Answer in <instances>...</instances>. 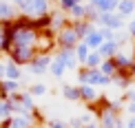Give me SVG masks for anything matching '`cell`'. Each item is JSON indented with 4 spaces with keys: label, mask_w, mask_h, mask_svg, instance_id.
<instances>
[{
    "label": "cell",
    "mask_w": 135,
    "mask_h": 128,
    "mask_svg": "<svg viewBox=\"0 0 135 128\" xmlns=\"http://www.w3.org/2000/svg\"><path fill=\"white\" fill-rule=\"evenodd\" d=\"M16 9H18V13L25 16V18L38 20V18L49 16V11H51V0H22Z\"/></svg>",
    "instance_id": "obj_1"
},
{
    "label": "cell",
    "mask_w": 135,
    "mask_h": 128,
    "mask_svg": "<svg viewBox=\"0 0 135 128\" xmlns=\"http://www.w3.org/2000/svg\"><path fill=\"white\" fill-rule=\"evenodd\" d=\"M78 84H91V86H109L111 77H106L100 73V69H86V66H80L78 69Z\"/></svg>",
    "instance_id": "obj_2"
},
{
    "label": "cell",
    "mask_w": 135,
    "mask_h": 128,
    "mask_svg": "<svg viewBox=\"0 0 135 128\" xmlns=\"http://www.w3.org/2000/svg\"><path fill=\"white\" fill-rule=\"evenodd\" d=\"M80 42L82 40L78 38V33H75V29H73L71 24H66L62 31L55 33V49H71V51H73Z\"/></svg>",
    "instance_id": "obj_3"
},
{
    "label": "cell",
    "mask_w": 135,
    "mask_h": 128,
    "mask_svg": "<svg viewBox=\"0 0 135 128\" xmlns=\"http://www.w3.org/2000/svg\"><path fill=\"white\" fill-rule=\"evenodd\" d=\"M7 55H9L11 62H16L18 66H27L38 55V49H33V47H11L7 51Z\"/></svg>",
    "instance_id": "obj_4"
},
{
    "label": "cell",
    "mask_w": 135,
    "mask_h": 128,
    "mask_svg": "<svg viewBox=\"0 0 135 128\" xmlns=\"http://www.w3.org/2000/svg\"><path fill=\"white\" fill-rule=\"evenodd\" d=\"M95 27H100V29H111V31H124L126 18H122L117 11H113V13H100V20H98Z\"/></svg>",
    "instance_id": "obj_5"
},
{
    "label": "cell",
    "mask_w": 135,
    "mask_h": 128,
    "mask_svg": "<svg viewBox=\"0 0 135 128\" xmlns=\"http://www.w3.org/2000/svg\"><path fill=\"white\" fill-rule=\"evenodd\" d=\"M124 119L120 113H115V110H111L109 106L104 104L102 110H98V126L100 128H117V124Z\"/></svg>",
    "instance_id": "obj_6"
},
{
    "label": "cell",
    "mask_w": 135,
    "mask_h": 128,
    "mask_svg": "<svg viewBox=\"0 0 135 128\" xmlns=\"http://www.w3.org/2000/svg\"><path fill=\"white\" fill-rule=\"evenodd\" d=\"M51 58H53V55H49V53H38L36 58H33L31 62L27 64L29 73H31V75H44V73H49V64H51Z\"/></svg>",
    "instance_id": "obj_7"
},
{
    "label": "cell",
    "mask_w": 135,
    "mask_h": 128,
    "mask_svg": "<svg viewBox=\"0 0 135 128\" xmlns=\"http://www.w3.org/2000/svg\"><path fill=\"white\" fill-rule=\"evenodd\" d=\"M66 24H71V22H69V16H66L64 11H60L58 7L49 11V27H47V29L51 31L53 35H55L58 31H62V29H64Z\"/></svg>",
    "instance_id": "obj_8"
},
{
    "label": "cell",
    "mask_w": 135,
    "mask_h": 128,
    "mask_svg": "<svg viewBox=\"0 0 135 128\" xmlns=\"http://www.w3.org/2000/svg\"><path fill=\"white\" fill-rule=\"evenodd\" d=\"M55 60H60V62L64 64L66 71H78L80 69V64H78V58H75V51H71V49H55Z\"/></svg>",
    "instance_id": "obj_9"
},
{
    "label": "cell",
    "mask_w": 135,
    "mask_h": 128,
    "mask_svg": "<svg viewBox=\"0 0 135 128\" xmlns=\"http://www.w3.org/2000/svg\"><path fill=\"white\" fill-rule=\"evenodd\" d=\"M18 9L11 4V0H4L2 4H0V24H9V22L18 20Z\"/></svg>",
    "instance_id": "obj_10"
},
{
    "label": "cell",
    "mask_w": 135,
    "mask_h": 128,
    "mask_svg": "<svg viewBox=\"0 0 135 128\" xmlns=\"http://www.w3.org/2000/svg\"><path fill=\"white\" fill-rule=\"evenodd\" d=\"M78 91H80V102H84V104H93L100 99V95H98V88L95 86H91V84H78Z\"/></svg>",
    "instance_id": "obj_11"
},
{
    "label": "cell",
    "mask_w": 135,
    "mask_h": 128,
    "mask_svg": "<svg viewBox=\"0 0 135 128\" xmlns=\"http://www.w3.org/2000/svg\"><path fill=\"white\" fill-rule=\"evenodd\" d=\"M22 91V82H13V80H2L0 82V97L7 99L11 95H18Z\"/></svg>",
    "instance_id": "obj_12"
},
{
    "label": "cell",
    "mask_w": 135,
    "mask_h": 128,
    "mask_svg": "<svg viewBox=\"0 0 135 128\" xmlns=\"http://www.w3.org/2000/svg\"><path fill=\"white\" fill-rule=\"evenodd\" d=\"M120 49H122V47H120L115 40H104L102 47L98 49V53L102 55V60H109V58H115V53L120 51Z\"/></svg>",
    "instance_id": "obj_13"
},
{
    "label": "cell",
    "mask_w": 135,
    "mask_h": 128,
    "mask_svg": "<svg viewBox=\"0 0 135 128\" xmlns=\"http://www.w3.org/2000/svg\"><path fill=\"white\" fill-rule=\"evenodd\" d=\"M4 80L20 82V80H22V66H18L16 62L7 60V62H4Z\"/></svg>",
    "instance_id": "obj_14"
},
{
    "label": "cell",
    "mask_w": 135,
    "mask_h": 128,
    "mask_svg": "<svg viewBox=\"0 0 135 128\" xmlns=\"http://www.w3.org/2000/svg\"><path fill=\"white\" fill-rule=\"evenodd\" d=\"M82 42L86 44V47L91 49V51H98V49L102 47V42H104V38H102V33H100V29H98V27H95V29H93L91 33H89V35L84 38Z\"/></svg>",
    "instance_id": "obj_15"
},
{
    "label": "cell",
    "mask_w": 135,
    "mask_h": 128,
    "mask_svg": "<svg viewBox=\"0 0 135 128\" xmlns=\"http://www.w3.org/2000/svg\"><path fill=\"white\" fill-rule=\"evenodd\" d=\"M71 27L73 29H75V33H78V38H80V40H84V38L89 35V33H91L95 27L91 24V22H86V20H78V22H71Z\"/></svg>",
    "instance_id": "obj_16"
},
{
    "label": "cell",
    "mask_w": 135,
    "mask_h": 128,
    "mask_svg": "<svg viewBox=\"0 0 135 128\" xmlns=\"http://www.w3.org/2000/svg\"><path fill=\"white\" fill-rule=\"evenodd\" d=\"M117 13L122 16V18H128L135 13V0H122V2H117Z\"/></svg>",
    "instance_id": "obj_17"
},
{
    "label": "cell",
    "mask_w": 135,
    "mask_h": 128,
    "mask_svg": "<svg viewBox=\"0 0 135 128\" xmlns=\"http://www.w3.org/2000/svg\"><path fill=\"white\" fill-rule=\"evenodd\" d=\"M111 82H113L115 86H120V88H128V84H131V75H128V71H117V73L111 77Z\"/></svg>",
    "instance_id": "obj_18"
},
{
    "label": "cell",
    "mask_w": 135,
    "mask_h": 128,
    "mask_svg": "<svg viewBox=\"0 0 135 128\" xmlns=\"http://www.w3.org/2000/svg\"><path fill=\"white\" fill-rule=\"evenodd\" d=\"M69 22H78V20H84V16H86V4L84 2H80V4H75L69 13Z\"/></svg>",
    "instance_id": "obj_19"
},
{
    "label": "cell",
    "mask_w": 135,
    "mask_h": 128,
    "mask_svg": "<svg viewBox=\"0 0 135 128\" xmlns=\"http://www.w3.org/2000/svg\"><path fill=\"white\" fill-rule=\"evenodd\" d=\"M62 95L69 102H80V91H78V84H64L62 86Z\"/></svg>",
    "instance_id": "obj_20"
},
{
    "label": "cell",
    "mask_w": 135,
    "mask_h": 128,
    "mask_svg": "<svg viewBox=\"0 0 135 128\" xmlns=\"http://www.w3.org/2000/svg\"><path fill=\"white\" fill-rule=\"evenodd\" d=\"M100 73L106 75V77H113L117 73V66L113 62V58H109V60H102V64H100Z\"/></svg>",
    "instance_id": "obj_21"
},
{
    "label": "cell",
    "mask_w": 135,
    "mask_h": 128,
    "mask_svg": "<svg viewBox=\"0 0 135 128\" xmlns=\"http://www.w3.org/2000/svg\"><path fill=\"white\" fill-rule=\"evenodd\" d=\"M49 73H51L53 77H62L64 73H66V69H64V64L60 62V60H55V58H51V64H49Z\"/></svg>",
    "instance_id": "obj_22"
},
{
    "label": "cell",
    "mask_w": 135,
    "mask_h": 128,
    "mask_svg": "<svg viewBox=\"0 0 135 128\" xmlns=\"http://www.w3.org/2000/svg\"><path fill=\"white\" fill-rule=\"evenodd\" d=\"M100 64H102V55H100L98 51H91L82 66H86V69H100Z\"/></svg>",
    "instance_id": "obj_23"
},
{
    "label": "cell",
    "mask_w": 135,
    "mask_h": 128,
    "mask_svg": "<svg viewBox=\"0 0 135 128\" xmlns=\"http://www.w3.org/2000/svg\"><path fill=\"white\" fill-rule=\"evenodd\" d=\"M73 51H75V58H78V64H84V60H86L89 58V53H91V49H89L86 47V44H84V42H80V44H78V47L75 49H73Z\"/></svg>",
    "instance_id": "obj_24"
},
{
    "label": "cell",
    "mask_w": 135,
    "mask_h": 128,
    "mask_svg": "<svg viewBox=\"0 0 135 128\" xmlns=\"http://www.w3.org/2000/svg\"><path fill=\"white\" fill-rule=\"evenodd\" d=\"M27 93H29L33 99H36V97H42L44 93H47V84H42V82H36V84H31V86H29V91H27Z\"/></svg>",
    "instance_id": "obj_25"
},
{
    "label": "cell",
    "mask_w": 135,
    "mask_h": 128,
    "mask_svg": "<svg viewBox=\"0 0 135 128\" xmlns=\"http://www.w3.org/2000/svg\"><path fill=\"white\" fill-rule=\"evenodd\" d=\"M11 117V108H9V102L7 99H0V128L4 126V121Z\"/></svg>",
    "instance_id": "obj_26"
},
{
    "label": "cell",
    "mask_w": 135,
    "mask_h": 128,
    "mask_svg": "<svg viewBox=\"0 0 135 128\" xmlns=\"http://www.w3.org/2000/svg\"><path fill=\"white\" fill-rule=\"evenodd\" d=\"M98 11L100 13H113V11H117V2L115 0H102L98 4Z\"/></svg>",
    "instance_id": "obj_27"
},
{
    "label": "cell",
    "mask_w": 135,
    "mask_h": 128,
    "mask_svg": "<svg viewBox=\"0 0 135 128\" xmlns=\"http://www.w3.org/2000/svg\"><path fill=\"white\" fill-rule=\"evenodd\" d=\"M80 2H84V0H58V9L64 11V13H69L75 4H80Z\"/></svg>",
    "instance_id": "obj_28"
},
{
    "label": "cell",
    "mask_w": 135,
    "mask_h": 128,
    "mask_svg": "<svg viewBox=\"0 0 135 128\" xmlns=\"http://www.w3.org/2000/svg\"><path fill=\"white\" fill-rule=\"evenodd\" d=\"M124 99H126V104H124L126 113H128V115H135V91H128Z\"/></svg>",
    "instance_id": "obj_29"
},
{
    "label": "cell",
    "mask_w": 135,
    "mask_h": 128,
    "mask_svg": "<svg viewBox=\"0 0 135 128\" xmlns=\"http://www.w3.org/2000/svg\"><path fill=\"white\" fill-rule=\"evenodd\" d=\"M44 126L47 128H69V124H66L64 119H47Z\"/></svg>",
    "instance_id": "obj_30"
},
{
    "label": "cell",
    "mask_w": 135,
    "mask_h": 128,
    "mask_svg": "<svg viewBox=\"0 0 135 128\" xmlns=\"http://www.w3.org/2000/svg\"><path fill=\"white\" fill-rule=\"evenodd\" d=\"M126 40H128V33L126 31H115V42L120 44V47H124Z\"/></svg>",
    "instance_id": "obj_31"
},
{
    "label": "cell",
    "mask_w": 135,
    "mask_h": 128,
    "mask_svg": "<svg viewBox=\"0 0 135 128\" xmlns=\"http://www.w3.org/2000/svg\"><path fill=\"white\" fill-rule=\"evenodd\" d=\"M126 33H128V38H133V40H135V13H133V18L128 20V27H126Z\"/></svg>",
    "instance_id": "obj_32"
},
{
    "label": "cell",
    "mask_w": 135,
    "mask_h": 128,
    "mask_svg": "<svg viewBox=\"0 0 135 128\" xmlns=\"http://www.w3.org/2000/svg\"><path fill=\"white\" fill-rule=\"evenodd\" d=\"M98 29H100V27H98ZM100 33H102L104 40H115V31H111V29H100Z\"/></svg>",
    "instance_id": "obj_33"
},
{
    "label": "cell",
    "mask_w": 135,
    "mask_h": 128,
    "mask_svg": "<svg viewBox=\"0 0 135 128\" xmlns=\"http://www.w3.org/2000/svg\"><path fill=\"white\" fill-rule=\"evenodd\" d=\"M80 121H82V126L93 124V115H91V113H82V115H80Z\"/></svg>",
    "instance_id": "obj_34"
},
{
    "label": "cell",
    "mask_w": 135,
    "mask_h": 128,
    "mask_svg": "<svg viewBox=\"0 0 135 128\" xmlns=\"http://www.w3.org/2000/svg\"><path fill=\"white\" fill-rule=\"evenodd\" d=\"M126 128H135V115H131V117H126Z\"/></svg>",
    "instance_id": "obj_35"
},
{
    "label": "cell",
    "mask_w": 135,
    "mask_h": 128,
    "mask_svg": "<svg viewBox=\"0 0 135 128\" xmlns=\"http://www.w3.org/2000/svg\"><path fill=\"white\" fill-rule=\"evenodd\" d=\"M4 62H7V60H2V58H0V82L4 80Z\"/></svg>",
    "instance_id": "obj_36"
},
{
    "label": "cell",
    "mask_w": 135,
    "mask_h": 128,
    "mask_svg": "<svg viewBox=\"0 0 135 128\" xmlns=\"http://www.w3.org/2000/svg\"><path fill=\"white\" fill-rule=\"evenodd\" d=\"M100 2H102V0H86V4H89V7H93V9H98Z\"/></svg>",
    "instance_id": "obj_37"
},
{
    "label": "cell",
    "mask_w": 135,
    "mask_h": 128,
    "mask_svg": "<svg viewBox=\"0 0 135 128\" xmlns=\"http://www.w3.org/2000/svg\"><path fill=\"white\" fill-rule=\"evenodd\" d=\"M84 128H100L98 124H89V126H84Z\"/></svg>",
    "instance_id": "obj_38"
},
{
    "label": "cell",
    "mask_w": 135,
    "mask_h": 128,
    "mask_svg": "<svg viewBox=\"0 0 135 128\" xmlns=\"http://www.w3.org/2000/svg\"><path fill=\"white\" fill-rule=\"evenodd\" d=\"M115 2H122V0H115Z\"/></svg>",
    "instance_id": "obj_39"
},
{
    "label": "cell",
    "mask_w": 135,
    "mask_h": 128,
    "mask_svg": "<svg viewBox=\"0 0 135 128\" xmlns=\"http://www.w3.org/2000/svg\"><path fill=\"white\" fill-rule=\"evenodd\" d=\"M2 2H4V0H0V4H2Z\"/></svg>",
    "instance_id": "obj_40"
},
{
    "label": "cell",
    "mask_w": 135,
    "mask_h": 128,
    "mask_svg": "<svg viewBox=\"0 0 135 128\" xmlns=\"http://www.w3.org/2000/svg\"><path fill=\"white\" fill-rule=\"evenodd\" d=\"M51 2H58V0H51Z\"/></svg>",
    "instance_id": "obj_41"
}]
</instances>
